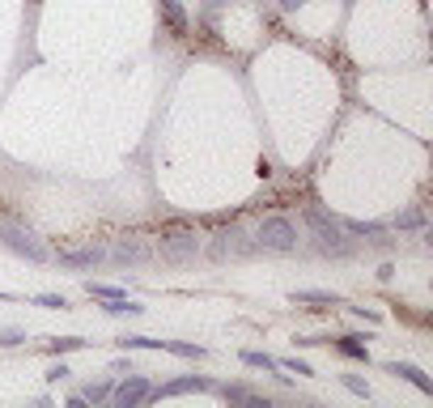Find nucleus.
<instances>
[{
    "mask_svg": "<svg viewBox=\"0 0 433 408\" xmlns=\"http://www.w3.org/2000/svg\"><path fill=\"white\" fill-rule=\"evenodd\" d=\"M306 221L319 234V251L323 255H353L357 251V243L349 238V230L340 226V217H327L323 209H306Z\"/></svg>",
    "mask_w": 433,
    "mask_h": 408,
    "instance_id": "f257e3e1",
    "label": "nucleus"
},
{
    "mask_svg": "<svg viewBox=\"0 0 433 408\" xmlns=\"http://www.w3.org/2000/svg\"><path fill=\"white\" fill-rule=\"evenodd\" d=\"M255 247H264V251H276V255H285V251H298V226H293V221H285V217H268V221H259Z\"/></svg>",
    "mask_w": 433,
    "mask_h": 408,
    "instance_id": "f03ea898",
    "label": "nucleus"
},
{
    "mask_svg": "<svg viewBox=\"0 0 433 408\" xmlns=\"http://www.w3.org/2000/svg\"><path fill=\"white\" fill-rule=\"evenodd\" d=\"M0 238H4V247H9V251L26 255L30 264H43V260H51V251L38 243V234H34V230H26V226H17V221H4V226H0Z\"/></svg>",
    "mask_w": 433,
    "mask_h": 408,
    "instance_id": "7ed1b4c3",
    "label": "nucleus"
},
{
    "mask_svg": "<svg viewBox=\"0 0 433 408\" xmlns=\"http://www.w3.org/2000/svg\"><path fill=\"white\" fill-rule=\"evenodd\" d=\"M255 251H259L255 238H247V230H238V226L221 230V234L208 243V255H213V260H238V255H255Z\"/></svg>",
    "mask_w": 433,
    "mask_h": 408,
    "instance_id": "20e7f679",
    "label": "nucleus"
},
{
    "mask_svg": "<svg viewBox=\"0 0 433 408\" xmlns=\"http://www.w3.org/2000/svg\"><path fill=\"white\" fill-rule=\"evenodd\" d=\"M196 255H200V243H196L191 230H170L162 238V260L166 264H191Z\"/></svg>",
    "mask_w": 433,
    "mask_h": 408,
    "instance_id": "39448f33",
    "label": "nucleus"
},
{
    "mask_svg": "<svg viewBox=\"0 0 433 408\" xmlns=\"http://www.w3.org/2000/svg\"><path fill=\"white\" fill-rule=\"evenodd\" d=\"M187 392H217V383L187 375V379H170L162 387H149V400H170V396H187Z\"/></svg>",
    "mask_w": 433,
    "mask_h": 408,
    "instance_id": "423d86ee",
    "label": "nucleus"
},
{
    "mask_svg": "<svg viewBox=\"0 0 433 408\" xmlns=\"http://www.w3.org/2000/svg\"><path fill=\"white\" fill-rule=\"evenodd\" d=\"M111 400H115V404H123V408L145 404V400H149V379H140V375H128L119 387H111Z\"/></svg>",
    "mask_w": 433,
    "mask_h": 408,
    "instance_id": "0eeeda50",
    "label": "nucleus"
},
{
    "mask_svg": "<svg viewBox=\"0 0 433 408\" xmlns=\"http://www.w3.org/2000/svg\"><path fill=\"white\" fill-rule=\"evenodd\" d=\"M387 375H395V379H408L412 387H421L425 396H433V379L421 370V366H412V362H387Z\"/></svg>",
    "mask_w": 433,
    "mask_h": 408,
    "instance_id": "6e6552de",
    "label": "nucleus"
},
{
    "mask_svg": "<svg viewBox=\"0 0 433 408\" xmlns=\"http://www.w3.org/2000/svg\"><path fill=\"white\" fill-rule=\"evenodd\" d=\"M106 260L102 247H81V251H60V264L64 268H98Z\"/></svg>",
    "mask_w": 433,
    "mask_h": 408,
    "instance_id": "1a4fd4ad",
    "label": "nucleus"
},
{
    "mask_svg": "<svg viewBox=\"0 0 433 408\" xmlns=\"http://www.w3.org/2000/svg\"><path fill=\"white\" fill-rule=\"evenodd\" d=\"M106 255H111L115 264H145V260H149V247H140L136 238H123V243H115Z\"/></svg>",
    "mask_w": 433,
    "mask_h": 408,
    "instance_id": "9d476101",
    "label": "nucleus"
},
{
    "mask_svg": "<svg viewBox=\"0 0 433 408\" xmlns=\"http://www.w3.org/2000/svg\"><path fill=\"white\" fill-rule=\"evenodd\" d=\"M293 302H310V307H344V298L323 294V290H293Z\"/></svg>",
    "mask_w": 433,
    "mask_h": 408,
    "instance_id": "9b49d317",
    "label": "nucleus"
},
{
    "mask_svg": "<svg viewBox=\"0 0 433 408\" xmlns=\"http://www.w3.org/2000/svg\"><path fill=\"white\" fill-rule=\"evenodd\" d=\"M102 311H106V315H140L145 307H140V302H132V298L123 294V298H102Z\"/></svg>",
    "mask_w": 433,
    "mask_h": 408,
    "instance_id": "f8f14e48",
    "label": "nucleus"
},
{
    "mask_svg": "<svg viewBox=\"0 0 433 408\" xmlns=\"http://www.w3.org/2000/svg\"><path fill=\"white\" fill-rule=\"evenodd\" d=\"M162 13H166V21H170L174 34H187V13H183L179 0H162Z\"/></svg>",
    "mask_w": 433,
    "mask_h": 408,
    "instance_id": "ddd939ff",
    "label": "nucleus"
},
{
    "mask_svg": "<svg viewBox=\"0 0 433 408\" xmlns=\"http://www.w3.org/2000/svg\"><path fill=\"white\" fill-rule=\"evenodd\" d=\"M336 349H340L344 358H357V362H370V349H366V345L357 341V336H340V341H336Z\"/></svg>",
    "mask_w": 433,
    "mask_h": 408,
    "instance_id": "4468645a",
    "label": "nucleus"
},
{
    "mask_svg": "<svg viewBox=\"0 0 433 408\" xmlns=\"http://www.w3.org/2000/svg\"><path fill=\"white\" fill-rule=\"evenodd\" d=\"M157 349H170V353H179V358H204V349L200 345H187V341H157Z\"/></svg>",
    "mask_w": 433,
    "mask_h": 408,
    "instance_id": "2eb2a0df",
    "label": "nucleus"
},
{
    "mask_svg": "<svg viewBox=\"0 0 433 408\" xmlns=\"http://www.w3.org/2000/svg\"><path fill=\"white\" fill-rule=\"evenodd\" d=\"M242 362H247V366H255V370H281V362H276V358H268V353H259V349H247V353H242Z\"/></svg>",
    "mask_w": 433,
    "mask_h": 408,
    "instance_id": "dca6fc26",
    "label": "nucleus"
},
{
    "mask_svg": "<svg viewBox=\"0 0 433 408\" xmlns=\"http://www.w3.org/2000/svg\"><path fill=\"white\" fill-rule=\"evenodd\" d=\"M349 234H366V238H378L383 234V221H340Z\"/></svg>",
    "mask_w": 433,
    "mask_h": 408,
    "instance_id": "f3484780",
    "label": "nucleus"
},
{
    "mask_svg": "<svg viewBox=\"0 0 433 408\" xmlns=\"http://www.w3.org/2000/svg\"><path fill=\"white\" fill-rule=\"evenodd\" d=\"M421 226H425V213L421 209H408V213L395 217V230H421Z\"/></svg>",
    "mask_w": 433,
    "mask_h": 408,
    "instance_id": "a211bd4d",
    "label": "nucleus"
},
{
    "mask_svg": "<svg viewBox=\"0 0 433 408\" xmlns=\"http://www.w3.org/2000/svg\"><path fill=\"white\" fill-rule=\"evenodd\" d=\"M81 396H85V404H102V400H111V383H89Z\"/></svg>",
    "mask_w": 433,
    "mask_h": 408,
    "instance_id": "6ab92c4d",
    "label": "nucleus"
},
{
    "mask_svg": "<svg viewBox=\"0 0 433 408\" xmlns=\"http://www.w3.org/2000/svg\"><path fill=\"white\" fill-rule=\"evenodd\" d=\"M344 387H349L353 396H361V400H370V383H366L361 375H344Z\"/></svg>",
    "mask_w": 433,
    "mask_h": 408,
    "instance_id": "aec40b11",
    "label": "nucleus"
},
{
    "mask_svg": "<svg viewBox=\"0 0 433 408\" xmlns=\"http://www.w3.org/2000/svg\"><path fill=\"white\" fill-rule=\"evenodd\" d=\"M34 302H38V307H47V311H64V307H68V302H64L60 294H38Z\"/></svg>",
    "mask_w": 433,
    "mask_h": 408,
    "instance_id": "412c9836",
    "label": "nucleus"
},
{
    "mask_svg": "<svg viewBox=\"0 0 433 408\" xmlns=\"http://www.w3.org/2000/svg\"><path fill=\"white\" fill-rule=\"evenodd\" d=\"M85 341H77V336H64V341H51V353H68V349H81Z\"/></svg>",
    "mask_w": 433,
    "mask_h": 408,
    "instance_id": "4be33fe9",
    "label": "nucleus"
},
{
    "mask_svg": "<svg viewBox=\"0 0 433 408\" xmlns=\"http://www.w3.org/2000/svg\"><path fill=\"white\" fill-rule=\"evenodd\" d=\"M281 366H285V370H293V375H315V370H310L306 362H298V358H285Z\"/></svg>",
    "mask_w": 433,
    "mask_h": 408,
    "instance_id": "5701e85b",
    "label": "nucleus"
},
{
    "mask_svg": "<svg viewBox=\"0 0 433 408\" xmlns=\"http://www.w3.org/2000/svg\"><path fill=\"white\" fill-rule=\"evenodd\" d=\"M68 375H72V370L60 362V366H51V370H47V383H60V379H68Z\"/></svg>",
    "mask_w": 433,
    "mask_h": 408,
    "instance_id": "b1692460",
    "label": "nucleus"
},
{
    "mask_svg": "<svg viewBox=\"0 0 433 408\" xmlns=\"http://www.w3.org/2000/svg\"><path fill=\"white\" fill-rule=\"evenodd\" d=\"M21 341H26V336H21L17 328H4V336H0V345H21Z\"/></svg>",
    "mask_w": 433,
    "mask_h": 408,
    "instance_id": "393cba45",
    "label": "nucleus"
},
{
    "mask_svg": "<svg viewBox=\"0 0 433 408\" xmlns=\"http://www.w3.org/2000/svg\"><path fill=\"white\" fill-rule=\"evenodd\" d=\"M302 4H306V0H281V9H285V13H293V9H302Z\"/></svg>",
    "mask_w": 433,
    "mask_h": 408,
    "instance_id": "a878e982",
    "label": "nucleus"
}]
</instances>
